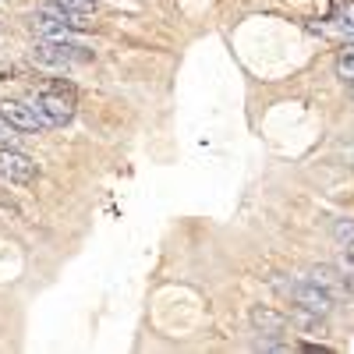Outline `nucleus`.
Here are the masks:
<instances>
[{
  "label": "nucleus",
  "instance_id": "obj_4",
  "mask_svg": "<svg viewBox=\"0 0 354 354\" xmlns=\"http://www.w3.org/2000/svg\"><path fill=\"white\" fill-rule=\"evenodd\" d=\"M0 177L11 185H36L39 181V163L21 149H0Z\"/></svg>",
  "mask_w": 354,
  "mask_h": 354
},
{
  "label": "nucleus",
  "instance_id": "obj_10",
  "mask_svg": "<svg viewBox=\"0 0 354 354\" xmlns=\"http://www.w3.org/2000/svg\"><path fill=\"white\" fill-rule=\"evenodd\" d=\"M337 75L354 85V43H347V46L337 53Z\"/></svg>",
  "mask_w": 354,
  "mask_h": 354
},
{
  "label": "nucleus",
  "instance_id": "obj_3",
  "mask_svg": "<svg viewBox=\"0 0 354 354\" xmlns=\"http://www.w3.org/2000/svg\"><path fill=\"white\" fill-rule=\"evenodd\" d=\"M283 290H287V298L298 305V308H308V312H319V315H330L333 312V298L326 290H322L319 283H312L308 277H301V280H290V283H283Z\"/></svg>",
  "mask_w": 354,
  "mask_h": 354
},
{
  "label": "nucleus",
  "instance_id": "obj_2",
  "mask_svg": "<svg viewBox=\"0 0 354 354\" xmlns=\"http://www.w3.org/2000/svg\"><path fill=\"white\" fill-rule=\"evenodd\" d=\"M96 57L93 46H78V43H53V39H39L32 46V61L39 68H75V64H88Z\"/></svg>",
  "mask_w": 354,
  "mask_h": 354
},
{
  "label": "nucleus",
  "instance_id": "obj_6",
  "mask_svg": "<svg viewBox=\"0 0 354 354\" xmlns=\"http://www.w3.org/2000/svg\"><path fill=\"white\" fill-rule=\"evenodd\" d=\"M308 280H312V283H319V287L326 290L333 301L351 298V294H347V283H344V270H337V266H330V262L312 266V270H308Z\"/></svg>",
  "mask_w": 354,
  "mask_h": 354
},
{
  "label": "nucleus",
  "instance_id": "obj_13",
  "mask_svg": "<svg viewBox=\"0 0 354 354\" xmlns=\"http://www.w3.org/2000/svg\"><path fill=\"white\" fill-rule=\"evenodd\" d=\"M301 351H305V354H330L326 344H301Z\"/></svg>",
  "mask_w": 354,
  "mask_h": 354
},
{
  "label": "nucleus",
  "instance_id": "obj_15",
  "mask_svg": "<svg viewBox=\"0 0 354 354\" xmlns=\"http://www.w3.org/2000/svg\"><path fill=\"white\" fill-rule=\"evenodd\" d=\"M344 255H347V262L354 266V241H347V245H344Z\"/></svg>",
  "mask_w": 354,
  "mask_h": 354
},
{
  "label": "nucleus",
  "instance_id": "obj_1",
  "mask_svg": "<svg viewBox=\"0 0 354 354\" xmlns=\"http://www.w3.org/2000/svg\"><path fill=\"white\" fill-rule=\"evenodd\" d=\"M25 103L43 117L46 128H64V124L75 121V100L64 96V93H57V88H46L43 85V88H36V93H28Z\"/></svg>",
  "mask_w": 354,
  "mask_h": 354
},
{
  "label": "nucleus",
  "instance_id": "obj_11",
  "mask_svg": "<svg viewBox=\"0 0 354 354\" xmlns=\"http://www.w3.org/2000/svg\"><path fill=\"white\" fill-rule=\"evenodd\" d=\"M0 149H18V128L0 117Z\"/></svg>",
  "mask_w": 354,
  "mask_h": 354
},
{
  "label": "nucleus",
  "instance_id": "obj_9",
  "mask_svg": "<svg viewBox=\"0 0 354 354\" xmlns=\"http://www.w3.org/2000/svg\"><path fill=\"white\" fill-rule=\"evenodd\" d=\"M53 4L71 11V15H78V18H96V11H100L96 0H53Z\"/></svg>",
  "mask_w": 354,
  "mask_h": 354
},
{
  "label": "nucleus",
  "instance_id": "obj_5",
  "mask_svg": "<svg viewBox=\"0 0 354 354\" xmlns=\"http://www.w3.org/2000/svg\"><path fill=\"white\" fill-rule=\"evenodd\" d=\"M0 117H4L8 124H15L18 131H46V121L25 100H4L0 103Z\"/></svg>",
  "mask_w": 354,
  "mask_h": 354
},
{
  "label": "nucleus",
  "instance_id": "obj_14",
  "mask_svg": "<svg viewBox=\"0 0 354 354\" xmlns=\"http://www.w3.org/2000/svg\"><path fill=\"white\" fill-rule=\"evenodd\" d=\"M344 283H347V294L354 298V266L347 262V270H344Z\"/></svg>",
  "mask_w": 354,
  "mask_h": 354
},
{
  "label": "nucleus",
  "instance_id": "obj_12",
  "mask_svg": "<svg viewBox=\"0 0 354 354\" xmlns=\"http://www.w3.org/2000/svg\"><path fill=\"white\" fill-rule=\"evenodd\" d=\"M333 234H337L340 245L354 241V220H337V223H333Z\"/></svg>",
  "mask_w": 354,
  "mask_h": 354
},
{
  "label": "nucleus",
  "instance_id": "obj_8",
  "mask_svg": "<svg viewBox=\"0 0 354 354\" xmlns=\"http://www.w3.org/2000/svg\"><path fill=\"white\" fill-rule=\"evenodd\" d=\"M290 326H298V330L308 333V337H326V315L294 305V308H290Z\"/></svg>",
  "mask_w": 354,
  "mask_h": 354
},
{
  "label": "nucleus",
  "instance_id": "obj_7",
  "mask_svg": "<svg viewBox=\"0 0 354 354\" xmlns=\"http://www.w3.org/2000/svg\"><path fill=\"white\" fill-rule=\"evenodd\" d=\"M252 326L259 337H287V326H290V319L277 308H266V305H255L252 308Z\"/></svg>",
  "mask_w": 354,
  "mask_h": 354
}]
</instances>
